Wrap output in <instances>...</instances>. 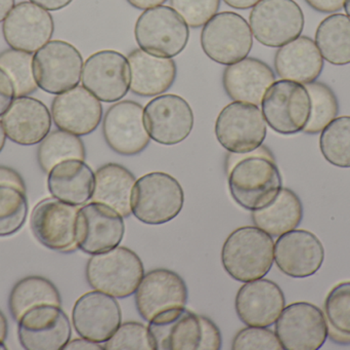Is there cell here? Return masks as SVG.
<instances>
[{"instance_id":"6da1fadb","label":"cell","mask_w":350,"mask_h":350,"mask_svg":"<svg viewBox=\"0 0 350 350\" xmlns=\"http://www.w3.org/2000/svg\"><path fill=\"white\" fill-rule=\"evenodd\" d=\"M226 173L230 195L247 211L269 205L283 185L273 154L267 146L261 145L248 153L228 152Z\"/></svg>"},{"instance_id":"7a4b0ae2","label":"cell","mask_w":350,"mask_h":350,"mask_svg":"<svg viewBox=\"0 0 350 350\" xmlns=\"http://www.w3.org/2000/svg\"><path fill=\"white\" fill-rule=\"evenodd\" d=\"M157 350H219V329L207 316L185 308L165 310L150 321Z\"/></svg>"},{"instance_id":"3957f363","label":"cell","mask_w":350,"mask_h":350,"mask_svg":"<svg viewBox=\"0 0 350 350\" xmlns=\"http://www.w3.org/2000/svg\"><path fill=\"white\" fill-rule=\"evenodd\" d=\"M275 260L273 236L256 226L237 228L226 238L221 263L232 279L241 283L262 279Z\"/></svg>"},{"instance_id":"277c9868","label":"cell","mask_w":350,"mask_h":350,"mask_svg":"<svg viewBox=\"0 0 350 350\" xmlns=\"http://www.w3.org/2000/svg\"><path fill=\"white\" fill-rule=\"evenodd\" d=\"M144 275L143 261L126 247L92 255L85 268L86 281L92 289L118 299L133 296Z\"/></svg>"},{"instance_id":"5b68a950","label":"cell","mask_w":350,"mask_h":350,"mask_svg":"<svg viewBox=\"0 0 350 350\" xmlns=\"http://www.w3.org/2000/svg\"><path fill=\"white\" fill-rule=\"evenodd\" d=\"M185 205L180 183L172 175L152 172L137 180L131 195V214L148 225H161L174 220Z\"/></svg>"},{"instance_id":"8992f818","label":"cell","mask_w":350,"mask_h":350,"mask_svg":"<svg viewBox=\"0 0 350 350\" xmlns=\"http://www.w3.org/2000/svg\"><path fill=\"white\" fill-rule=\"evenodd\" d=\"M261 106L271 129L281 135H295L304 132L310 121L312 99L304 84L281 79L267 90Z\"/></svg>"},{"instance_id":"52a82bcc","label":"cell","mask_w":350,"mask_h":350,"mask_svg":"<svg viewBox=\"0 0 350 350\" xmlns=\"http://www.w3.org/2000/svg\"><path fill=\"white\" fill-rule=\"evenodd\" d=\"M135 36L139 47L147 53L174 58L187 47L189 30L174 8L160 5L145 10L139 16Z\"/></svg>"},{"instance_id":"ba28073f","label":"cell","mask_w":350,"mask_h":350,"mask_svg":"<svg viewBox=\"0 0 350 350\" xmlns=\"http://www.w3.org/2000/svg\"><path fill=\"white\" fill-rule=\"evenodd\" d=\"M201 47L212 61L232 65L245 59L253 47V34L248 22L234 12L216 14L204 25Z\"/></svg>"},{"instance_id":"9c48e42d","label":"cell","mask_w":350,"mask_h":350,"mask_svg":"<svg viewBox=\"0 0 350 350\" xmlns=\"http://www.w3.org/2000/svg\"><path fill=\"white\" fill-rule=\"evenodd\" d=\"M82 69L81 53L67 41H49L33 57L35 79L49 94H62L77 86Z\"/></svg>"},{"instance_id":"30bf717a","label":"cell","mask_w":350,"mask_h":350,"mask_svg":"<svg viewBox=\"0 0 350 350\" xmlns=\"http://www.w3.org/2000/svg\"><path fill=\"white\" fill-rule=\"evenodd\" d=\"M220 145L232 153H248L262 145L267 121L257 105L232 102L224 107L215 121Z\"/></svg>"},{"instance_id":"8fae6325","label":"cell","mask_w":350,"mask_h":350,"mask_svg":"<svg viewBox=\"0 0 350 350\" xmlns=\"http://www.w3.org/2000/svg\"><path fill=\"white\" fill-rule=\"evenodd\" d=\"M249 22L259 43L281 47L301 35L304 14L294 0H260L253 6Z\"/></svg>"},{"instance_id":"7c38bea8","label":"cell","mask_w":350,"mask_h":350,"mask_svg":"<svg viewBox=\"0 0 350 350\" xmlns=\"http://www.w3.org/2000/svg\"><path fill=\"white\" fill-rule=\"evenodd\" d=\"M275 335L285 350H318L329 337L326 316L310 302L285 306L275 322Z\"/></svg>"},{"instance_id":"4fadbf2b","label":"cell","mask_w":350,"mask_h":350,"mask_svg":"<svg viewBox=\"0 0 350 350\" xmlns=\"http://www.w3.org/2000/svg\"><path fill=\"white\" fill-rule=\"evenodd\" d=\"M77 205L51 197L39 201L30 218V226L36 240L51 250L75 252Z\"/></svg>"},{"instance_id":"5bb4252c","label":"cell","mask_w":350,"mask_h":350,"mask_svg":"<svg viewBox=\"0 0 350 350\" xmlns=\"http://www.w3.org/2000/svg\"><path fill=\"white\" fill-rule=\"evenodd\" d=\"M103 135L107 145L120 155L142 153L151 141L144 121V107L131 100L111 106L103 121Z\"/></svg>"},{"instance_id":"9a60e30c","label":"cell","mask_w":350,"mask_h":350,"mask_svg":"<svg viewBox=\"0 0 350 350\" xmlns=\"http://www.w3.org/2000/svg\"><path fill=\"white\" fill-rule=\"evenodd\" d=\"M124 234L122 216L108 205L92 201L78 211L76 242L78 249L86 254H98L116 248Z\"/></svg>"},{"instance_id":"2e32d148","label":"cell","mask_w":350,"mask_h":350,"mask_svg":"<svg viewBox=\"0 0 350 350\" xmlns=\"http://www.w3.org/2000/svg\"><path fill=\"white\" fill-rule=\"evenodd\" d=\"M81 76L84 88L103 102H117L131 88L129 60L112 49L96 51L88 57Z\"/></svg>"},{"instance_id":"e0dca14e","label":"cell","mask_w":350,"mask_h":350,"mask_svg":"<svg viewBox=\"0 0 350 350\" xmlns=\"http://www.w3.org/2000/svg\"><path fill=\"white\" fill-rule=\"evenodd\" d=\"M69 318L61 306L31 308L18 321V336L27 350H61L71 340Z\"/></svg>"},{"instance_id":"ac0fdd59","label":"cell","mask_w":350,"mask_h":350,"mask_svg":"<svg viewBox=\"0 0 350 350\" xmlns=\"http://www.w3.org/2000/svg\"><path fill=\"white\" fill-rule=\"evenodd\" d=\"M144 121L152 140L162 145H176L193 131V112L180 96L163 95L146 105Z\"/></svg>"},{"instance_id":"d6986e66","label":"cell","mask_w":350,"mask_h":350,"mask_svg":"<svg viewBox=\"0 0 350 350\" xmlns=\"http://www.w3.org/2000/svg\"><path fill=\"white\" fill-rule=\"evenodd\" d=\"M55 32L49 10L31 1L16 4L2 24L4 40L12 49L33 53L46 45Z\"/></svg>"},{"instance_id":"ffe728a7","label":"cell","mask_w":350,"mask_h":350,"mask_svg":"<svg viewBox=\"0 0 350 350\" xmlns=\"http://www.w3.org/2000/svg\"><path fill=\"white\" fill-rule=\"evenodd\" d=\"M72 322L80 337L105 343L120 327L122 312L115 297L96 290L75 302Z\"/></svg>"},{"instance_id":"44dd1931","label":"cell","mask_w":350,"mask_h":350,"mask_svg":"<svg viewBox=\"0 0 350 350\" xmlns=\"http://www.w3.org/2000/svg\"><path fill=\"white\" fill-rule=\"evenodd\" d=\"M325 260V249L318 236L306 229H293L279 236L275 262L282 273L293 279L316 275Z\"/></svg>"},{"instance_id":"7402d4cb","label":"cell","mask_w":350,"mask_h":350,"mask_svg":"<svg viewBox=\"0 0 350 350\" xmlns=\"http://www.w3.org/2000/svg\"><path fill=\"white\" fill-rule=\"evenodd\" d=\"M187 296V284L180 275L170 269H153L144 275L135 292V306L139 316L150 322L165 310L185 308Z\"/></svg>"},{"instance_id":"603a6c76","label":"cell","mask_w":350,"mask_h":350,"mask_svg":"<svg viewBox=\"0 0 350 350\" xmlns=\"http://www.w3.org/2000/svg\"><path fill=\"white\" fill-rule=\"evenodd\" d=\"M285 306V295L279 285L263 277L245 283L234 300L237 316L249 327L273 326Z\"/></svg>"},{"instance_id":"cb8c5ba5","label":"cell","mask_w":350,"mask_h":350,"mask_svg":"<svg viewBox=\"0 0 350 350\" xmlns=\"http://www.w3.org/2000/svg\"><path fill=\"white\" fill-rule=\"evenodd\" d=\"M102 117V103L84 86L66 90L51 103V118L55 125L76 136L90 135L96 131Z\"/></svg>"},{"instance_id":"d4e9b609","label":"cell","mask_w":350,"mask_h":350,"mask_svg":"<svg viewBox=\"0 0 350 350\" xmlns=\"http://www.w3.org/2000/svg\"><path fill=\"white\" fill-rule=\"evenodd\" d=\"M6 137L23 146L36 145L49 134L51 114L44 103L31 97H18L2 115Z\"/></svg>"},{"instance_id":"484cf974","label":"cell","mask_w":350,"mask_h":350,"mask_svg":"<svg viewBox=\"0 0 350 350\" xmlns=\"http://www.w3.org/2000/svg\"><path fill=\"white\" fill-rule=\"evenodd\" d=\"M275 82L271 68L255 58H245L228 65L222 76L224 90L232 100L257 106Z\"/></svg>"},{"instance_id":"4316f807","label":"cell","mask_w":350,"mask_h":350,"mask_svg":"<svg viewBox=\"0 0 350 350\" xmlns=\"http://www.w3.org/2000/svg\"><path fill=\"white\" fill-rule=\"evenodd\" d=\"M131 90L139 97H155L167 92L176 79L177 68L170 58L158 57L142 49L129 55Z\"/></svg>"},{"instance_id":"83f0119b","label":"cell","mask_w":350,"mask_h":350,"mask_svg":"<svg viewBox=\"0 0 350 350\" xmlns=\"http://www.w3.org/2000/svg\"><path fill=\"white\" fill-rule=\"evenodd\" d=\"M275 68L282 79L308 84L322 73L324 58L312 38L299 36L278 49Z\"/></svg>"},{"instance_id":"f1b7e54d","label":"cell","mask_w":350,"mask_h":350,"mask_svg":"<svg viewBox=\"0 0 350 350\" xmlns=\"http://www.w3.org/2000/svg\"><path fill=\"white\" fill-rule=\"evenodd\" d=\"M47 188L55 199L77 207L83 205L92 199L94 174L83 160H65L49 173Z\"/></svg>"},{"instance_id":"f546056e","label":"cell","mask_w":350,"mask_h":350,"mask_svg":"<svg viewBox=\"0 0 350 350\" xmlns=\"http://www.w3.org/2000/svg\"><path fill=\"white\" fill-rule=\"evenodd\" d=\"M137 179L121 164H104L94 174L92 201L103 203L118 212L123 218L131 215V195Z\"/></svg>"},{"instance_id":"4dcf8cb0","label":"cell","mask_w":350,"mask_h":350,"mask_svg":"<svg viewBox=\"0 0 350 350\" xmlns=\"http://www.w3.org/2000/svg\"><path fill=\"white\" fill-rule=\"evenodd\" d=\"M251 219L256 227L279 238L300 225L304 219V205L293 190L282 188L269 205L252 211Z\"/></svg>"},{"instance_id":"1f68e13d","label":"cell","mask_w":350,"mask_h":350,"mask_svg":"<svg viewBox=\"0 0 350 350\" xmlns=\"http://www.w3.org/2000/svg\"><path fill=\"white\" fill-rule=\"evenodd\" d=\"M317 47L324 60L335 66L350 64V18L333 14L325 18L316 31Z\"/></svg>"},{"instance_id":"d6a6232c","label":"cell","mask_w":350,"mask_h":350,"mask_svg":"<svg viewBox=\"0 0 350 350\" xmlns=\"http://www.w3.org/2000/svg\"><path fill=\"white\" fill-rule=\"evenodd\" d=\"M61 304L57 287L49 279L37 275L20 279L12 288L8 299L10 314L16 322L35 306Z\"/></svg>"},{"instance_id":"836d02e7","label":"cell","mask_w":350,"mask_h":350,"mask_svg":"<svg viewBox=\"0 0 350 350\" xmlns=\"http://www.w3.org/2000/svg\"><path fill=\"white\" fill-rule=\"evenodd\" d=\"M85 158V146L79 136L63 129L49 133L37 149V160L45 174H49L57 164L65 160H84Z\"/></svg>"},{"instance_id":"e575fe53","label":"cell","mask_w":350,"mask_h":350,"mask_svg":"<svg viewBox=\"0 0 350 350\" xmlns=\"http://www.w3.org/2000/svg\"><path fill=\"white\" fill-rule=\"evenodd\" d=\"M329 336L339 345L350 343V282L335 286L325 300Z\"/></svg>"},{"instance_id":"d590c367","label":"cell","mask_w":350,"mask_h":350,"mask_svg":"<svg viewBox=\"0 0 350 350\" xmlns=\"http://www.w3.org/2000/svg\"><path fill=\"white\" fill-rule=\"evenodd\" d=\"M320 149L325 160L337 168H350V116L336 117L322 132Z\"/></svg>"},{"instance_id":"8d00e7d4","label":"cell","mask_w":350,"mask_h":350,"mask_svg":"<svg viewBox=\"0 0 350 350\" xmlns=\"http://www.w3.org/2000/svg\"><path fill=\"white\" fill-rule=\"evenodd\" d=\"M0 69L12 80L14 97H26L39 88L33 72V55L27 51L10 49L0 53Z\"/></svg>"},{"instance_id":"74e56055","label":"cell","mask_w":350,"mask_h":350,"mask_svg":"<svg viewBox=\"0 0 350 350\" xmlns=\"http://www.w3.org/2000/svg\"><path fill=\"white\" fill-rule=\"evenodd\" d=\"M306 88L312 99V113L304 133L316 135L338 116V100L332 88L323 82H310Z\"/></svg>"},{"instance_id":"f35d334b","label":"cell","mask_w":350,"mask_h":350,"mask_svg":"<svg viewBox=\"0 0 350 350\" xmlns=\"http://www.w3.org/2000/svg\"><path fill=\"white\" fill-rule=\"evenodd\" d=\"M28 215L26 192L0 185V236H12L22 228Z\"/></svg>"},{"instance_id":"ab89813d","label":"cell","mask_w":350,"mask_h":350,"mask_svg":"<svg viewBox=\"0 0 350 350\" xmlns=\"http://www.w3.org/2000/svg\"><path fill=\"white\" fill-rule=\"evenodd\" d=\"M106 350H157L149 328L139 322L121 324L105 342Z\"/></svg>"},{"instance_id":"60d3db41","label":"cell","mask_w":350,"mask_h":350,"mask_svg":"<svg viewBox=\"0 0 350 350\" xmlns=\"http://www.w3.org/2000/svg\"><path fill=\"white\" fill-rule=\"evenodd\" d=\"M170 4L187 26L199 28L217 14L220 0H170Z\"/></svg>"},{"instance_id":"b9f144b4","label":"cell","mask_w":350,"mask_h":350,"mask_svg":"<svg viewBox=\"0 0 350 350\" xmlns=\"http://www.w3.org/2000/svg\"><path fill=\"white\" fill-rule=\"evenodd\" d=\"M234 350H282L275 332L267 327H247L237 333L232 343Z\"/></svg>"},{"instance_id":"7bdbcfd3","label":"cell","mask_w":350,"mask_h":350,"mask_svg":"<svg viewBox=\"0 0 350 350\" xmlns=\"http://www.w3.org/2000/svg\"><path fill=\"white\" fill-rule=\"evenodd\" d=\"M14 88L8 74L0 69V116L10 108L14 101Z\"/></svg>"},{"instance_id":"ee69618b","label":"cell","mask_w":350,"mask_h":350,"mask_svg":"<svg viewBox=\"0 0 350 350\" xmlns=\"http://www.w3.org/2000/svg\"><path fill=\"white\" fill-rule=\"evenodd\" d=\"M0 185L16 187L26 192L24 179L14 168L8 166H0Z\"/></svg>"},{"instance_id":"f6af8a7d","label":"cell","mask_w":350,"mask_h":350,"mask_svg":"<svg viewBox=\"0 0 350 350\" xmlns=\"http://www.w3.org/2000/svg\"><path fill=\"white\" fill-rule=\"evenodd\" d=\"M347 0H306V3L322 14H335L345 8Z\"/></svg>"},{"instance_id":"bcb514c9","label":"cell","mask_w":350,"mask_h":350,"mask_svg":"<svg viewBox=\"0 0 350 350\" xmlns=\"http://www.w3.org/2000/svg\"><path fill=\"white\" fill-rule=\"evenodd\" d=\"M66 350H103L104 345H100V343L94 342V341L90 340V339L76 338L73 340H70L69 342L64 347Z\"/></svg>"},{"instance_id":"7dc6e473","label":"cell","mask_w":350,"mask_h":350,"mask_svg":"<svg viewBox=\"0 0 350 350\" xmlns=\"http://www.w3.org/2000/svg\"><path fill=\"white\" fill-rule=\"evenodd\" d=\"M33 3L45 8L46 10H59L69 5L73 0H30Z\"/></svg>"},{"instance_id":"c3c4849f","label":"cell","mask_w":350,"mask_h":350,"mask_svg":"<svg viewBox=\"0 0 350 350\" xmlns=\"http://www.w3.org/2000/svg\"><path fill=\"white\" fill-rule=\"evenodd\" d=\"M167 0H127L129 4L137 10H149L163 4Z\"/></svg>"},{"instance_id":"681fc988","label":"cell","mask_w":350,"mask_h":350,"mask_svg":"<svg viewBox=\"0 0 350 350\" xmlns=\"http://www.w3.org/2000/svg\"><path fill=\"white\" fill-rule=\"evenodd\" d=\"M226 5L236 10H248L256 5L260 0H224Z\"/></svg>"},{"instance_id":"f907efd6","label":"cell","mask_w":350,"mask_h":350,"mask_svg":"<svg viewBox=\"0 0 350 350\" xmlns=\"http://www.w3.org/2000/svg\"><path fill=\"white\" fill-rule=\"evenodd\" d=\"M14 6V0H0V23L3 22Z\"/></svg>"},{"instance_id":"816d5d0a","label":"cell","mask_w":350,"mask_h":350,"mask_svg":"<svg viewBox=\"0 0 350 350\" xmlns=\"http://www.w3.org/2000/svg\"><path fill=\"white\" fill-rule=\"evenodd\" d=\"M8 321H6L4 314L0 312V340L5 341L8 337Z\"/></svg>"},{"instance_id":"f5cc1de1","label":"cell","mask_w":350,"mask_h":350,"mask_svg":"<svg viewBox=\"0 0 350 350\" xmlns=\"http://www.w3.org/2000/svg\"><path fill=\"white\" fill-rule=\"evenodd\" d=\"M6 135L4 132L3 125H2L1 121H0V152L3 149L4 145H5Z\"/></svg>"},{"instance_id":"db71d44e","label":"cell","mask_w":350,"mask_h":350,"mask_svg":"<svg viewBox=\"0 0 350 350\" xmlns=\"http://www.w3.org/2000/svg\"><path fill=\"white\" fill-rule=\"evenodd\" d=\"M345 12L347 14V16H349L350 18V0H347V1H345Z\"/></svg>"},{"instance_id":"11a10c76","label":"cell","mask_w":350,"mask_h":350,"mask_svg":"<svg viewBox=\"0 0 350 350\" xmlns=\"http://www.w3.org/2000/svg\"><path fill=\"white\" fill-rule=\"evenodd\" d=\"M8 349V347H5V345H4V341L0 340V350H6Z\"/></svg>"}]
</instances>
